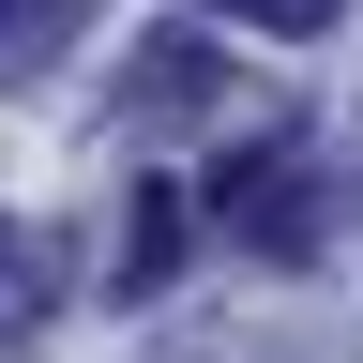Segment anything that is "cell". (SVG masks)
<instances>
[{
  "mask_svg": "<svg viewBox=\"0 0 363 363\" xmlns=\"http://www.w3.org/2000/svg\"><path fill=\"white\" fill-rule=\"evenodd\" d=\"M212 227H242V242H272V257H288L303 227H318L303 152H242V167H212Z\"/></svg>",
  "mask_w": 363,
  "mask_h": 363,
  "instance_id": "obj_1",
  "label": "cell"
},
{
  "mask_svg": "<svg viewBox=\"0 0 363 363\" xmlns=\"http://www.w3.org/2000/svg\"><path fill=\"white\" fill-rule=\"evenodd\" d=\"M182 242H197V197H182V182H136V227H121V288H136V303H152Z\"/></svg>",
  "mask_w": 363,
  "mask_h": 363,
  "instance_id": "obj_2",
  "label": "cell"
},
{
  "mask_svg": "<svg viewBox=\"0 0 363 363\" xmlns=\"http://www.w3.org/2000/svg\"><path fill=\"white\" fill-rule=\"evenodd\" d=\"M91 0H0V76H30V61H61Z\"/></svg>",
  "mask_w": 363,
  "mask_h": 363,
  "instance_id": "obj_3",
  "label": "cell"
},
{
  "mask_svg": "<svg viewBox=\"0 0 363 363\" xmlns=\"http://www.w3.org/2000/svg\"><path fill=\"white\" fill-rule=\"evenodd\" d=\"M167 91H182V106L212 91V45L197 30H152V45H136V106H167Z\"/></svg>",
  "mask_w": 363,
  "mask_h": 363,
  "instance_id": "obj_4",
  "label": "cell"
},
{
  "mask_svg": "<svg viewBox=\"0 0 363 363\" xmlns=\"http://www.w3.org/2000/svg\"><path fill=\"white\" fill-rule=\"evenodd\" d=\"M212 16H242V30H288V45H303V30H333L348 0H212Z\"/></svg>",
  "mask_w": 363,
  "mask_h": 363,
  "instance_id": "obj_5",
  "label": "cell"
}]
</instances>
